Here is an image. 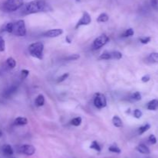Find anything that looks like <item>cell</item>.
<instances>
[{"label":"cell","mask_w":158,"mask_h":158,"mask_svg":"<svg viewBox=\"0 0 158 158\" xmlns=\"http://www.w3.org/2000/svg\"><path fill=\"white\" fill-rule=\"evenodd\" d=\"M51 9L50 6L44 0H33L22 6V12L25 15L47 12Z\"/></svg>","instance_id":"obj_1"},{"label":"cell","mask_w":158,"mask_h":158,"mask_svg":"<svg viewBox=\"0 0 158 158\" xmlns=\"http://www.w3.org/2000/svg\"><path fill=\"white\" fill-rule=\"evenodd\" d=\"M43 49L44 45L41 42H35L29 46V52L30 55L39 60L43 58Z\"/></svg>","instance_id":"obj_2"},{"label":"cell","mask_w":158,"mask_h":158,"mask_svg":"<svg viewBox=\"0 0 158 158\" xmlns=\"http://www.w3.org/2000/svg\"><path fill=\"white\" fill-rule=\"evenodd\" d=\"M23 6V0H6L2 6L5 12H15Z\"/></svg>","instance_id":"obj_3"},{"label":"cell","mask_w":158,"mask_h":158,"mask_svg":"<svg viewBox=\"0 0 158 158\" xmlns=\"http://www.w3.org/2000/svg\"><path fill=\"white\" fill-rule=\"evenodd\" d=\"M12 34L19 37H24L26 34V28L24 20H18L13 23L12 26Z\"/></svg>","instance_id":"obj_4"},{"label":"cell","mask_w":158,"mask_h":158,"mask_svg":"<svg viewBox=\"0 0 158 158\" xmlns=\"http://www.w3.org/2000/svg\"><path fill=\"white\" fill-rule=\"evenodd\" d=\"M109 37L108 36H106V34H102L100 37H98L97 38L95 39V40L94 41V49H100V47L104 46L105 44L107 43V42L109 41Z\"/></svg>","instance_id":"obj_5"},{"label":"cell","mask_w":158,"mask_h":158,"mask_svg":"<svg viewBox=\"0 0 158 158\" xmlns=\"http://www.w3.org/2000/svg\"><path fill=\"white\" fill-rule=\"evenodd\" d=\"M94 105L97 108H103L106 106V99L103 94H97L94 98Z\"/></svg>","instance_id":"obj_6"},{"label":"cell","mask_w":158,"mask_h":158,"mask_svg":"<svg viewBox=\"0 0 158 158\" xmlns=\"http://www.w3.org/2000/svg\"><path fill=\"white\" fill-rule=\"evenodd\" d=\"M92 20H91V16L87 12H83V15L80 18V20L77 22V25H76L75 28L76 29H78L80 26H86V25H89L91 23Z\"/></svg>","instance_id":"obj_7"},{"label":"cell","mask_w":158,"mask_h":158,"mask_svg":"<svg viewBox=\"0 0 158 158\" xmlns=\"http://www.w3.org/2000/svg\"><path fill=\"white\" fill-rule=\"evenodd\" d=\"M19 153L26 155V156H32L35 153V148L30 144H25V145L21 146L19 147Z\"/></svg>","instance_id":"obj_8"},{"label":"cell","mask_w":158,"mask_h":158,"mask_svg":"<svg viewBox=\"0 0 158 158\" xmlns=\"http://www.w3.org/2000/svg\"><path fill=\"white\" fill-rule=\"evenodd\" d=\"M63 33V30L62 29H52L45 32L43 35L46 37L53 38V37H59V36L62 35Z\"/></svg>","instance_id":"obj_9"},{"label":"cell","mask_w":158,"mask_h":158,"mask_svg":"<svg viewBox=\"0 0 158 158\" xmlns=\"http://www.w3.org/2000/svg\"><path fill=\"white\" fill-rule=\"evenodd\" d=\"M18 90V85H12L11 86H9V88H6L2 93V96L6 99H8V98L11 97L14 93H15Z\"/></svg>","instance_id":"obj_10"},{"label":"cell","mask_w":158,"mask_h":158,"mask_svg":"<svg viewBox=\"0 0 158 158\" xmlns=\"http://www.w3.org/2000/svg\"><path fill=\"white\" fill-rule=\"evenodd\" d=\"M2 151L3 154H4L5 156H12L14 153L12 147H11L10 145H9V144H6V145L3 146V147H2Z\"/></svg>","instance_id":"obj_11"},{"label":"cell","mask_w":158,"mask_h":158,"mask_svg":"<svg viewBox=\"0 0 158 158\" xmlns=\"http://www.w3.org/2000/svg\"><path fill=\"white\" fill-rule=\"evenodd\" d=\"M136 150L139 152V153H142V154H150L151 153V150L150 149L147 147L145 144H139L137 147H136Z\"/></svg>","instance_id":"obj_12"},{"label":"cell","mask_w":158,"mask_h":158,"mask_svg":"<svg viewBox=\"0 0 158 158\" xmlns=\"http://www.w3.org/2000/svg\"><path fill=\"white\" fill-rule=\"evenodd\" d=\"M158 108V100L157 99H153L148 104V109L151 111H155Z\"/></svg>","instance_id":"obj_13"},{"label":"cell","mask_w":158,"mask_h":158,"mask_svg":"<svg viewBox=\"0 0 158 158\" xmlns=\"http://www.w3.org/2000/svg\"><path fill=\"white\" fill-rule=\"evenodd\" d=\"M28 122V120L25 117H18L14 121V125H26Z\"/></svg>","instance_id":"obj_14"},{"label":"cell","mask_w":158,"mask_h":158,"mask_svg":"<svg viewBox=\"0 0 158 158\" xmlns=\"http://www.w3.org/2000/svg\"><path fill=\"white\" fill-rule=\"evenodd\" d=\"M112 122L114 126L117 127V128H120V127L123 126V122H122L121 119L117 116H115L113 117Z\"/></svg>","instance_id":"obj_15"},{"label":"cell","mask_w":158,"mask_h":158,"mask_svg":"<svg viewBox=\"0 0 158 158\" xmlns=\"http://www.w3.org/2000/svg\"><path fill=\"white\" fill-rule=\"evenodd\" d=\"M35 103L36 105V106L40 107V106H43V105L45 104V98L43 94H39L38 96L36 97L35 101Z\"/></svg>","instance_id":"obj_16"},{"label":"cell","mask_w":158,"mask_h":158,"mask_svg":"<svg viewBox=\"0 0 158 158\" xmlns=\"http://www.w3.org/2000/svg\"><path fill=\"white\" fill-rule=\"evenodd\" d=\"M148 60H149L151 63L158 64V53L157 52L151 53V54L149 55V57H148Z\"/></svg>","instance_id":"obj_17"},{"label":"cell","mask_w":158,"mask_h":158,"mask_svg":"<svg viewBox=\"0 0 158 158\" xmlns=\"http://www.w3.org/2000/svg\"><path fill=\"white\" fill-rule=\"evenodd\" d=\"M110 58V59H116V60H120L122 58V54L119 51H112L109 52Z\"/></svg>","instance_id":"obj_18"},{"label":"cell","mask_w":158,"mask_h":158,"mask_svg":"<svg viewBox=\"0 0 158 158\" xmlns=\"http://www.w3.org/2000/svg\"><path fill=\"white\" fill-rule=\"evenodd\" d=\"M109 20V15L106 13H101L97 19V21L98 23H105V22H107Z\"/></svg>","instance_id":"obj_19"},{"label":"cell","mask_w":158,"mask_h":158,"mask_svg":"<svg viewBox=\"0 0 158 158\" xmlns=\"http://www.w3.org/2000/svg\"><path fill=\"white\" fill-rule=\"evenodd\" d=\"M6 64L9 67V68H14L16 66V62H15V59L12 58V57H9V58L6 60Z\"/></svg>","instance_id":"obj_20"},{"label":"cell","mask_w":158,"mask_h":158,"mask_svg":"<svg viewBox=\"0 0 158 158\" xmlns=\"http://www.w3.org/2000/svg\"><path fill=\"white\" fill-rule=\"evenodd\" d=\"M150 128H151V125H150V124H148V123H147V124H145V125H142V126H140V128H139V129H138L139 134H140V135L143 134V133H144L145 132L148 131V130Z\"/></svg>","instance_id":"obj_21"},{"label":"cell","mask_w":158,"mask_h":158,"mask_svg":"<svg viewBox=\"0 0 158 158\" xmlns=\"http://www.w3.org/2000/svg\"><path fill=\"white\" fill-rule=\"evenodd\" d=\"M89 147H90L91 149H94V150H95L97 152H100L101 151V147H100V144L97 143V141H93L92 143H91V145L89 146Z\"/></svg>","instance_id":"obj_22"},{"label":"cell","mask_w":158,"mask_h":158,"mask_svg":"<svg viewBox=\"0 0 158 158\" xmlns=\"http://www.w3.org/2000/svg\"><path fill=\"white\" fill-rule=\"evenodd\" d=\"M71 125H75V126H79V125L81 124L82 122V119L80 117H77V118H74L71 120Z\"/></svg>","instance_id":"obj_23"},{"label":"cell","mask_w":158,"mask_h":158,"mask_svg":"<svg viewBox=\"0 0 158 158\" xmlns=\"http://www.w3.org/2000/svg\"><path fill=\"white\" fill-rule=\"evenodd\" d=\"M109 150L110 152H113V153H121V150H120V149L116 145L110 146V147H109Z\"/></svg>","instance_id":"obj_24"},{"label":"cell","mask_w":158,"mask_h":158,"mask_svg":"<svg viewBox=\"0 0 158 158\" xmlns=\"http://www.w3.org/2000/svg\"><path fill=\"white\" fill-rule=\"evenodd\" d=\"M131 99L134 101H140L141 99V94L139 91H136L131 95Z\"/></svg>","instance_id":"obj_25"},{"label":"cell","mask_w":158,"mask_h":158,"mask_svg":"<svg viewBox=\"0 0 158 158\" xmlns=\"http://www.w3.org/2000/svg\"><path fill=\"white\" fill-rule=\"evenodd\" d=\"M12 26H13V23H6V26H5L4 30L6 31L8 33H12Z\"/></svg>","instance_id":"obj_26"},{"label":"cell","mask_w":158,"mask_h":158,"mask_svg":"<svg viewBox=\"0 0 158 158\" xmlns=\"http://www.w3.org/2000/svg\"><path fill=\"white\" fill-rule=\"evenodd\" d=\"M134 34V29L130 28V29H127L126 31L124 32V33L123 34V37H132L133 35Z\"/></svg>","instance_id":"obj_27"},{"label":"cell","mask_w":158,"mask_h":158,"mask_svg":"<svg viewBox=\"0 0 158 158\" xmlns=\"http://www.w3.org/2000/svg\"><path fill=\"white\" fill-rule=\"evenodd\" d=\"M80 57V56L79 54H72V55L68 56L67 57L65 58V60H68V61H70V60H76L77 59H79Z\"/></svg>","instance_id":"obj_28"},{"label":"cell","mask_w":158,"mask_h":158,"mask_svg":"<svg viewBox=\"0 0 158 158\" xmlns=\"http://www.w3.org/2000/svg\"><path fill=\"white\" fill-rule=\"evenodd\" d=\"M69 75V73H65V74H62V75L60 76V77H58V80H57V82H58V83H60V82L64 81L66 80V79L68 78Z\"/></svg>","instance_id":"obj_29"},{"label":"cell","mask_w":158,"mask_h":158,"mask_svg":"<svg viewBox=\"0 0 158 158\" xmlns=\"http://www.w3.org/2000/svg\"><path fill=\"white\" fill-rule=\"evenodd\" d=\"M151 6L155 10H158V0H150Z\"/></svg>","instance_id":"obj_30"},{"label":"cell","mask_w":158,"mask_h":158,"mask_svg":"<svg viewBox=\"0 0 158 158\" xmlns=\"http://www.w3.org/2000/svg\"><path fill=\"white\" fill-rule=\"evenodd\" d=\"M6 49V43H5L4 39L0 37V52H3Z\"/></svg>","instance_id":"obj_31"},{"label":"cell","mask_w":158,"mask_h":158,"mask_svg":"<svg viewBox=\"0 0 158 158\" xmlns=\"http://www.w3.org/2000/svg\"><path fill=\"white\" fill-rule=\"evenodd\" d=\"M148 141H149V143L151 144H156L157 143V138H156V136H154V135L151 134L150 135L149 138H148Z\"/></svg>","instance_id":"obj_32"},{"label":"cell","mask_w":158,"mask_h":158,"mask_svg":"<svg viewBox=\"0 0 158 158\" xmlns=\"http://www.w3.org/2000/svg\"><path fill=\"white\" fill-rule=\"evenodd\" d=\"M151 38L150 37H142V38L139 39L140 43H143V44H147V43H148L150 41H151Z\"/></svg>","instance_id":"obj_33"},{"label":"cell","mask_w":158,"mask_h":158,"mask_svg":"<svg viewBox=\"0 0 158 158\" xmlns=\"http://www.w3.org/2000/svg\"><path fill=\"white\" fill-rule=\"evenodd\" d=\"M99 58H100V60H110V58L109 52L103 53V54L100 56V57H99Z\"/></svg>","instance_id":"obj_34"},{"label":"cell","mask_w":158,"mask_h":158,"mask_svg":"<svg viewBox=\"0 0 158 158\" xmlns=\"http://www.w3.org/2000/svg\"><path fill=\"white\" fill-rule=\"evenodd\" d=\"M142 115H143V113H142V112L140 111V109H135L134 112V117L137 118V119H140V118H141Z\"/></svg>","instance_id":"obj_35"},{"label":"cell","mask_w":158,"mask_h":158,"mask_svg":"<svg viewBox=\"0 0 158 158\" xmlns=\"http://www.w3.org/2000/svg\"><path fill=\"white\" fill-rule=\"evenodd\" d=\"M29 71H28V70H26V69L22 70V71H21V77H22V79L26 78V77H28V75H29Z\"/></svg>","instance_id":"obj_36"},{"label":"cell","mask_w":158,"mask_h":158,"mask_svg":"<svg viewBox=\"0 0 158 158\" xmlns=\"http://www.w3.org/2000/svg\"><path fill=\"white\" fill-rule=\"evenodd\" d=\"M150 79H151V77H150L149 75H144L143 77H142L141 81L143 82H148L149 81Z\"/></svg>","instance_id":"obj_37"},{"label":"cell","mask_w":158,"mask_h":158,"mask_svg":"<svg viewBox=\"0 0 158 158\" xmlns=\"http://www.w3.org/2000/svg\"><path fill=\"white\" fill-rule=\"evenodd\" d=\"M66 40H67V41H68V43H71V40H69V37H66Z\"/></svg>","instance_id":"obj_38"},{"label":"cell","mask_w":158,"mask_h":158,"mask_svg":"<svg viewBox=\"0 0 158 158\" xmlns=\"http://www.w3.org/2000/svg\"><path fill=\"white\" fill-rule=\"evenodd\" d=\"M2 136V131H0V137H1Z\"/></svg>","instance_id":"obj_39"}]
</instances>
